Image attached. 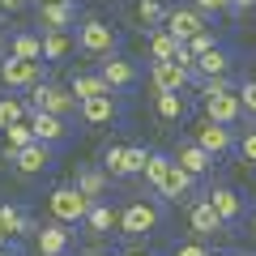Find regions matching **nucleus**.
<instances>
[{
    "mask_svg": "<svg viewBox=\"0 0 256 256\" xmlns=\"http://www.w3.org/2000/svg\"><path fill=\"white\" fill-rule=\"evenodd\" d=\"M30 128H34V137L47 141V146H64L68 141V120L64 116H52V111H30Z\"/></svg>",
    "mask_w": 256,
    "mask_h": 256,
    "instance_id": "nucleus-10",
    "label": "nucleus"
},
{
    "mask_svg": "<svg viewBox=\"0 0 256 256\" xmlns=\"http://www.w3.org/2000/svg\"><path fill=\"white\" fill-rule=\"evenodd\" d=\"M0 230H4V235H38V226L18 210V205H0Z\"/></svg>",
    "mask_w": 256,
    "mask_h": 256,
    "instance_id": "nucleus-26",
    "label": "nucleus"
},
{
    "mask_svg": "<svg viewBox=\"0 0 256 256\" xmlns=\"http://www.w3.org/2000/svg\"><path fill=\"white\" fill-rule=\"evenodd\" d=\"M184 47L192 52V60H201L205 52H214V47H218V38H214V30H201V34H192V38H188Z\"/></svg>",
    "mask_w": 256,
    "mask_h": 256,
    "instance_id": "nucleus-34",
    "label": "nucleus"
},
{
    "mask_svg": "<svg viewBox=\"0 0 256 256\" xmlns=\"http://www.w3.org/2000/svg\"><path fill=\"white\" fill-rule=\"evenodd\" d=\"M64 256H68V252H64Z\"/></svg>",
    "mask_w": 256,
    "mask_h": 256,
    "instance_id": "nucleus-48",
    "label": "nucleus"
},
{
    "mask_svg": "<svg viewBox=\"0 0 256 256\" xmlns=\"http://www.w3.org/2000/svg\"><path fill=\"white\" fill-rule=\"evenodd\" d=\"M137 22H141V26H162L166 9L158 4V0H137Z\"/></svg>",
    "mask_w": 256,
    "mask_h": 256,
    "instance_id": "nucleus-33",
    "label": "nucleus"
},
{
    "mask_svg": "<svg viewBox=\"0 0 256 256\" xmlns=\"http://www.w3.org/2000/svg\"><path fill=\"white\" fill-rule=\"evenodd\" d=\"M77 43H82L86 56H116V30L102 18H86L82 30H77Z\"/></svg>",
    "mask_w": 256,
    "mask_h": 256,
    "instance_id": "nucleus-5",
    "label": "nucleus"
},
{
    "mask_svg": "<svg viewBox=\"0 0 256 256\" xmlns=\"http://www.w3.org/2000/svg\"><path fill=\"white\" fill-rule=\"evenodd\" d=\"M0 82L9 86V90H34V86L43 82V64H38V60H18V56H9V60L0 64Z\"/></svg>",
    "mask_w": 256,
    "mask_h": 256,
    "instance_id": "nucleus-6",
    "label": "nucleus"
},
{
    "mask_svg": "<svg viewBox=\"0 0 256 256\" xmlns=\"http://www.w3.org/2000/svg\"><path fill=\"white\" fill-rule=\"evenodd\" d=\"M256 0H230V9H252Z\"/></svg>",
    "mask_w": 256,
    "mask_h": 256,
    "instance_id": "nucleus-40",
    "label": "nucleus"
},
{
    "mask_svg": "<svg viewBox=\"0 0 256 256\" xmlns=\"http://www.w3.org/2000/svg\"><path fill=\"white\" fill-rule=\"evenodd\" d=\"M90 256H111V252H90Z\"/></svg>",
    "mask_w": 256,
    "mask_h": 256,
    "instance_id": "nucleus-45",
    "label": "nucleus"
},
{
    "mask_svg": "<svg viewBox=\"0 0 256 256\" xmlns=\"http://www.w3.org/2000/svg\"><path fill=\"white\" fill-rule=\"evenodd\" d=\"M154 111H158V120H166V124H175V120H184V94H154Z\"/></svg>",
    "mask_w": 256,
    "mask_h": 256,
    "instance_id": "nucleus-30",
    "label": "nucleus"
},
{
    "mask_svg": "<svg viewBox=\"0 0 256 256\" xmlns=\"http://www.w3.org/2000/svg\"><path fill=\"white\" fill-rule=\"evenodd\" d=\"M13 166H18L22 175H43L47 166H52V146H47V141H34V146H26L22 154H13Z\"/></svg>",
    "mask_w": 256,
    "mask_h": 256,
    "instance_id": "nucleus-17",
    "label": "nucleus"
},
{
    "mask_svg": "<svg viewBox=\"0 0 256 256\" xmlns=\"http://www.w3.org/2000/svg\"><path fill=\"white\" fill-rule=\"evenodd\" d=\"M38 4H64V0H38Z\"/></svg>",
    "mask_w": 256,
    "mask_h": 256,
    "instance_id": "nucleus-43",
    "label": "nucleus"
},
{
    "mask_svg": "<svg viewBox=\"0 0 256 256\" xmlns=\"http://www.w3.org/2000/svg\"><path fill=\"white\" fill-rule=\"evenodd\" d=\"M210 256H222V252H210Z\"/></svg>",
    "mask_w": 256,
    "mask_h": 256,
    "instance_id": "nucleus-47",
    "label": "nucleus"
},
{
    "mask_svg": "<svg viewBox=\"0 0 256 256\" xmlns=\"http://www.w3.org/2000/svg\"><path fill=\"white\" fill-rule=\"evenodd\" d=\"M210 205L218 210V218L226 222V226L244 218V201H239V192H235V188H210Z\"/></svg>",
    "mask_w": 256,
    "mask_h": 256,
    "instance_id": "nucleus-22",
    "label": "nucleus"
},
{
    "mask_svg": "<svg viewBox=\"0 0 256 256\" xmlns=\"http://www.w3.org/2000/svg\"><path fill=\"white\" fill-rule=\"evenodd\" d=\"M30 102H34V111H52V116H82V98H77L73 90H64V86L56 82H38L34 94H30Z\"/></svg>",
    "mask_w": 256,
    "mask_h": 256,
    "instance_id": "nucleus-3",
    "label": "nucleus"
},
{
    "mask_svg": "<svg viewBox=\"0 0 256 256\" xmlns=\"http://www.w3.org/2000/svg\"><path fill=\"white\" fill-rule=\"evenodd\" d=\"M128 256H154V252H128Z\"/></svg>",
    "mask_w": 256,
    "mask_h": 256,
    "instance_id": "nucleus-44",
    "label": "nucleus"
},
{
    "mask_svg": "<svg viewBox=\"0 0 256 256\" xmlns=\"http://www.w3.org/2000/svg\"><path fill=\"white\" fill-rule=\"evenodd\" d=\"M171 158H175V162H180V166H184L188 175H196V180L214 171V154H210V150H201L196 141H180Z\"/></svg>",
    "mask_w": 256,
    "mask_h": 256,
    "instance_id": "nucleus-12",
    "label": "nucleus"
},
{
    "mask_svg": "<svg viewBox=\"0 0 256 256\" xmlns=\"http://www.w3.org/2000/svg\"><path fill=\"white\" fill-rule=\"evenodd\" d=\"M235 146H239V158H244L248 166H256V124H248V128H244V137H239Z\"/></svg>",
    "mask_w": 256,
    "mask_h": 256,
    "instance_id": "nucleus-35",
    "label": "nucleus"
},
{
    "mask_svg": "<svg viewBox=\"0 0 256 256\" xmlns=\"http://www.w3.org/2000/svg\"><path fill=\"white\" fill-rule=\"evenodd\" d=\"M150 150L141 146H111L107 150V175L111 180H128V175H146Z\"/></svg>",
    "mask_w": 256,
    "mask_h": 256,
    "instance_id": "nucleus-4",
    "label": "nucleus"
},
{
    "mask_svg": "<svg viewBox=\"0 0 256 256\" xmlns=\"http://www.w3.org/2000/svg\"><path fill=\"white\" fill-rule=\"evenodd\" d=\"M158 226H162V210H158L154 201H128L124 210H120V235H128V239L154 235Z\"/></svg>",
    "mask_w": 256,
    "mask_h": 256,
    "instance_id": "nucleus-2",
    "label": "nucleus"
},
{
    "mask_svg": "<svg viewBox=\"0 0 256 256\" xmlns=\"http://www.w3.org/2000/svg\"><path fill=\"white\" fill-rule=\"evenodd\" d=\"M34 128H30V120H22V124H9L4 132H0V154H4V162H13V154H22L26 146H34Z\"/></svg>",
    "mask_w": 256,
    "mask_h": 256,
    "instance_id": "nucleus-16",
    "label": "nucleus"
},
{
    "mask_svg": "<svg viewBox=\"0 0 256 256\" xmlns=\"http://www.w3.org/2000/svg\"><path fill=\"white\" fill-rule=\"evenodd\" d=\"M192 184H196V175H188L180 162L171 158V171H166V180H162V188H158V196H166V201H184L192 192Z\"/></svg>",
    "mask_w": 256,
    "mask_h": 256,
    "instance_id": "nucleus-21",
    "label": "nucleus"
},
{
    "mask_svg": "<svg viewBox=\"0 0 256 256\" xmlns=\"http://www.w3.org/2000/svg\"><path fill=\"white\" fill-rule=\"evenodd\" d=\"M90 210H94V201L86 196V192H77L73 184H68V188H52V192H47V214H52V222L82 226Z\"/></svg>",
    "mask_w": 256,
    "mask_h": 256,
    "instance_id": "nucleus-1",
    "label": "nucleus"
},
{
    "mask_svg": "<svg viewBox=\"0 0 256 256\" xmlns=\"http://www.w3.org/2000/svg\"><path fill=\"white\" fill-rule=\"evenodd\" d=\"M73 22H77V0H64V4H38V26L68 30Z\"/></svg>",
    "mask_w": 256,
    "mask_h": 256,
    "instance_id": "nucleus-20",
    "label": "nucleus"
},
{
    "mask_svg": "<svg viewBox=\"0 0 256 256\" xmlns=\"http://www.w3.org/2000/svg\"><path fill=\"white\" fill-rule=\"evenodd\" d=\"M77 192H86L90 201H98L102 192H107V171H98V166H86V171H77Z\"/></svg>",
    "mask_w": 256,
    "mask_h": 256,
    "instance_id": "nucleus-29",
    "label": "nucleus"
},
{
    "mask_svg": "<svg viewBox=\"0 0 256 256\" xmlns=\"http://www.w3.org/2000/svg\"><path fill=\"white\" fill-rule=\"evenodd\" d=\"M22 120H30V111L22 107L18 98H0V132H4L9 124H22Z\"/></svg>",
    "mask_w": 256,
    "mask_h": 256,
    "instance_id": "nucleus-32",
    "label": "nucleus"
},
{
    "mask_svg": "<svg viewBox=\"0 0 256 256\" xmlns=\"http://www.w3.org/2000/svg\"><path fill=\"white\" fill-rule=\"evenodd\" d=\"M0 256H18V252H13V248H9V244H4V248H0Z\"/></svg>",
    "mask_w": 256,
    "mask_h": 256,
    "instance_id": "nucleus-41",
    "label": "nucleus"
},
{
    "mask_svg": "<svg viewBox=\"0 0 256 256\" xmlns=\"http://www.w3.org/2000/svg\"><path fill=\"white\" fill-rule=\"evenodd\" d=\"M192 4H196L205 18H210V13H226V9H230V0H192Z\"/></svg>",
    "mask_w": 256,
    "mask_h": 256,
    "instance_id": "nucleus-37",
    "label": "nucleus"
},
{
    "mask_svg": "<svg viewBox=\"0 0 256 256\" xmlns=\"http://www.w3.org/2000/svg\"><path fill=\"white\" fill-rule=\"evenodd\" d=\"M180 47H184V43H180L166 26L150 30V56H154V60H175V52H180Z\"/></svg>",
    "mask_w": 256,
    "mask_h": 256,
    "instance_id": "nucleus-28",
    "label": "nucleus"
},
{
    "mask_svg": "<svg viewBox=\"0 0 256 256\" xmlns=\"http://www.w3.org/2000/svg\"><path fill=\"white\" fill-rule=\"evenodd\" d=\"M166 171H171V158L166 154H150V162H146V184L150 188H162V180H166Z\"/></svg>",
    "mask_w": 256,
    "mask_h": 256,
    "instance_id": "nucleus-31",
    "label": "nucleus"
},
{
    "mask_svg": "<svg viewBox=\"0 0 256 256\" xmlns=\"http://www.w3.org/2000/svg\"><path fill=\"white\" fill-rule=\"evenodd\" d=\"M98 73L107 77L111 90H128V86L137 82V64L124 60V56H102V68H98Z\"/></svg>",
    "mask_w": 256,
    "mask_h": 256,
    "instance_id": "nucleus-15",
    "label": "nucleus"
},
{
    "mask_svg": "<svg viewBox=\"0 0 256 256\" xmlns=\"http://www.w3.org/2000/svg\"><path fill=\"white\" fill-rule=\"evenodd\" d=\"M30 0H0V13H22Z\"/></svg>",
    "mask_w": 256,
    "mask_h": 256,
    "instance_id": "nucleus-39",
    "label": "nucleus"
},
{
    "mask_svg": "<svg viewBox=\"0 0 256 256\" xmlns=\"http://www.w3.org/2000/svg\"><path fill=\"white\" fill-rule=\"evenodd\" d=\"M192 141H196L201 150H210L214 158H222L230 146H235V132H230L226 124H214V120H201V124H196V137H192Z\"/></svg>",
    "mask_w": 256,
    "mask_h": 256,
    "instance_id": "nucleus-11",
    "label": "nucleus"
},
{
    "mask_svg": "<svg viewBox=\"0 0 256 256\" xmlns=\"http://www.w3.org/2000/svg\"><path fill=\"white\" fill-rule=\"evenodd\" d=\"M188 82H192V73L180 68L175 60H154V64H150V90H154V94H162V90L166 94H180Z\"/></svg>",
    "mask_w": 256,
    "mask_h": 256,
    "instance_id": "nucleus-7",
    "label": "nucleus"
},
{
    "mask_svg": "<svg viewBox=\"0 0 256 256\" xmlns=\"http://www.w3.org/2000/svg\"><path fill=\"white\" fill-rule=\"evenodd\" d=\"M68 90H73L82 102H86V98H102V94H116V90L107 86V77H102V73H77Z\"/></svg>",
    "mask_w": 256,
    "mask_h": 256,
    "instance_id": "nucleus-24",
    "label": "nucleus"
},
{
    "mask_svg": "<svg viewBox=\"0 0 256 256\" xmlns=\"http://www.w3.org/2000/svg\"><path fill=\"white\" fill-rule=\"evenodd\" d=\"M166 30H171L180 43H188L192 34H201V30H210V18H205L196 4H188V9H166V22H162Z\"/></svg>",
    "mask_w": 256,
    "mask_h": 256,
    "instance_id": "nucleus-8",
    "label": "nucleus"
},
{
    "mask_svg": "<svg viewBox=\"0 0 256 256\" xmlns=\"http://www.w3.org/2000/svg\"><path fill=\"white\" fill-rule=\"evenodd\" d=\"M77 38L68 34V30H43V60L47 64H60V60H68V56L77 52Z\"/></svg>",
    "mask_w": 256,
    "mask_h": 256,
    "instance_id": "nucleus-18",
    "label": "nucleus"
},
{
    "mask_svg": "<svg viewBox=\"0 0 256 256\" xmlns=\"http://www.w3.org/2000/svg\"><path fill=\"white\" fill-rule=\"evenodd\" d=\"M239 102H244V111H248V116H256V82H252V77H248V82L239 86Z\"/></svg>",
    "mask_w": 256,
    "mask_h": 256,
    "instance_id": "nucleus-36",
    "label": "nucleus"
},
{
    "mask_svg": "<svg viewBox=\"0 0 256 256\" xmlns=\"http://www.w3.org/2000/svg\"><path fill=\"white\" fill-rule=\"evenodd\" d=\"M171 256H210V252H205L201 244H180V248H175Z\"/></svg>",
    "mask_w": 256,
    "mask_h": 256,
    "instance_id": "nucleus-38",
    "label": "nucleus"
},
{
    "mask_svg": "<svg viewBox=\"0 0 256 256\" xmlns=\"http://www.w3.org/2000/svg\"><path fill=\"white\" fill-rule=\"evenodd\" d=\"M82 226L90 230V235H111V230H120V210L107 205V201H94V210L86 214Z\"/></svg>",
    "mask_w": 256,
    "mask_h": 256,
    "instance_id": "nucleus-19",
    "label": "nucleus"
},
{
    "mask_svg": "<svg viewBox=\"0 0 256 256\" xmlns=\"http://www.w3.org/2000/svg\"><path fill=\"white\" fill-rule=\"evenodd\" d=\"M9 56H18V60H43V34H30V30L13 34L9 38Z\"/></svg>",
    "mask_w": 256,
    "mask_h": 256,
    "instance_id": "nucleus-27",
    "label": "nucleus"
},
{
    "mask_svg": "<svg viewBox=\"0 0 256 256\" xmlns=\"http://www.w3.org/2000/svg\"><path fill=\"white\" fill-rule=\"evenodd\" d=\"M226 73H230V52L226 47H214V52H205L196 60V77H205V82L210 77H226Z\"/></svg>",
    "mask_w": 256,
    "mask_h": 256,
    "instance_id": "nucleus-25",
    "label": "nucleus"
},
{
    "mask_svg": "<svg viewBox=\"0 0 256 256\" xmlns=\"http://www.w3.org/2000/svg\"><path fill=\"white\" fill-rule=\"evenodd\" d=\"M188 226H192V235L210 239V235H222V226H226V222L218 218V210H214L210 196H205V201H196V205L188 210Z\"/></svg>",
    "mask_w": 256,
    "mask_h": 256,
    "instance_id": "nucleus-14",
    "label": "nucleus"
},
{
    "mask_svg": "<svg viewBox=\"0 0 256 256\" xmlns=\"http://www.w3.org/2000/svg\"><path fill=\"white\" fill-rule=\"evenodd\" d=\"M244 116V102H239V90H222V94H205V120L214 124H235Z\"/></svg>",
    "mask_w": 256,
    "mask_h": 256,
    "instance_id": "nucleus-9",
    "label": "nucleus"
},
{
    "mask_svg": "<svg viewBox=\"0 0 256 256\" xmlns=\"http://www.w3.org/2000/svg\"><path fill=\"white\" fill-rule=\"evenodd\" d=\"M252 82H256V64H252Z\"/></svg>",
    "mask_w": 256,
    "mask_h": 256,
    "instance_id": "nucleus-46",
    "label": "nucleus"
},
{
    "mask_svg": "<svg viewBox=\"0 0 256 256\" xmlns=\"http://www.w3.org/2000/svg\"><path fill=\"white\" fill-rule=\"evenodd\" d=\"M34 244H38V256H64L73 248V230L64 226V222H47V226H38Z\"/></svg>",
    "mask_w": 256,
    "mask_h": 256,
    "instance_id": "nucleus-13",
    "label": "nucleus"
},
{
    "mask_svg": "<svg viewBox=\"0 0 256 256\" xmlns=\"http://www.w3.org/2000/svg\"><path fill=\"white\" fill-rule=\"evenodd\" d=\"M116 116H120V107H116V98H111V94L82 102V120H86V124H111Z\"/></svg>",
    "mask_w": 256,
    "mask_h": 256,
    "instance_id": "nucleus-23",
    "label": "nucleus"
},
{
    "mask_svg": "<svg viewBox=\"0 0 256 256\" xmlns=\"http://www.w3.org/2000/svg\"><path fill=\"white\" fill-rule=\"evenodd\" d=\"M4 244H9V235H4V230H0V248H4Z\"/></svg>",
    "mask_w": 256,
    "mask_h": 256,
    "instance_id": "nucleus-42",
    "label": "nucleus"
}]
</instances>
